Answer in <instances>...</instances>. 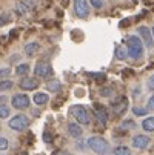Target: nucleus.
Masks as SVG:
<instances>
[{
    "mask_svg": "<svg viewBox=\"0 0 154 155\" xmlns=\"http://www.w3.org/2000/svg\"><path fill=\"white\" fill-rule=\"evenodd\" d=\"M113 155H131V149L128 146H117L113 149Z\"/></svg>",
    "mask_w": 154,
    "mask_h": 155,
    "instance_id": "nucleus-18",
    "label": "nucleus"
},
{
    "mask_svg": "<svg viewBox=\"0 0 154 155\" xmlns=\"http://www.w3.org/2000/svg\"><path fill=\"white\" fill-rule=\"evenodd\" d=\"M116 57H117L119 60H125V58H126V52H125L123 46H117V49H116Z\"/></svg>",
    "mask_w": 154,
    "mask_h": 155,
    "instance_id": "nucleus-22",
    "label": "nucleus"
},
{
    "mask_svg": "<svg viewBox=\"0 0 154 155\" xmlns=\"http://www.w3.org/2000/svg\"><path fill=\"white\" fill-rule=\"evenodd\" d=\"M57 155H71V153H68V152H65V150H62V152H59Z\"/></svg>",
    "mask_w": 154,
    "mask_h": 155,
    "instance_id": "nucleus-33",
    "label": "nucleus"
},
{
    "mask_svg": "<svg viewBox=\"0 0 154 155\" xmlns=\"http://www.w3.org/2000/svg\"><path fill=\"white\" fill-rule=\"evenodd\" d=\"M146 109L148 110H154V94L148 98V103H146Z\"/></svg>",
    "mask_w": 154,
    "mask_h": 155,
    "instance_id": "nucleus-28",
    "label": "nucleus"
},
{
    "mask_svg": "<svg viewBox=\"0 0 154 155\" xmlns=\"http://www.w3.org/2000/svg\"><path fill=\"white\" fill-rule=\"evenodd\" d=\"M126 48H128V55L134 60H139L143 55V41L137 35H131L126 40Z\"/></svg>",
    "mask_w": 154,
    "mask_h": 155,
    "instance_id": "nucleus-1",
    "label": "nucleus"
},
{
    "mask_svg": "<svg viewBox=\"0 0 154 155\" xmlns=\"http://www.w3.org/2000/svg\"><path fill=\"white\" fill-rule=\"evenodd\" d=\"M39 49H40V45H39L37 41H29L28 45H25V54H26L28 57H33Z\"/></svg>",
    "mask_w": 154,
    "mask_h": 155,
    "instance_id": "nucleus-15",
    "label": "nucleus"
},
{
    "mask_svg": "<svg viewBox=\"0 0 154 155\" xmlns=\"http://www.w3.org/2000/svg\"><path fill=\"white\" fill-rule=\"evenodd\" d=\"M74 12L80 18H86L90 15V2L86 0H74Z\"/></svg>",
    "mask_w": 154,
    "mask_h": 155,
    "instance_id": "nucleus-8",
    "label": "nucleus"
},
{
    "mask_svg": "<svg viewBox=\"0 0 154 155\" xmlns=\"http://www.w3.org/2000/svg\"><path fill=\"white\" fill-rule=\"evenodd\" d=\"M67 130H68V134L73 137V138H80L82 137V134H83V129L80 127V124L76 121H71V123H68V126H67Z\"/></svg>",
    "mask_w": 154,
    "mask_h": 155,
    "instance_id": "nucleus-13",
    "label": "nucleus"
},
{
    "mask_svg": "<svg viewBox=\"0 0 154 155\" xmlns=\"http://www.w3.org/2000/svg\"><path fill=\"white\" fill-rule=\"evenodd\" d=\"M100 94L103 97H109V95H111V89H109V87H103V89L100 91Z\"/></svg>",
    "mask_w": 154,
    "mask_h": 155,
    "instance_id": "nucleus-30",
    "label": "nucleus"
},
{
    "mask_svg": "<svg viewBox=\"0 0 154 155\" xmlns=\"http://www.w3.org/2000/svg\"><path fill=\"white\" fill-rule=\"evenodd\" d=\"M43 138H45V143H51V135L48 134V132H45V134H43Z\"/></svg>",
    "mask_w": 154,
    "mask_h": 155,
    "instance_id": "nucleus-32",
    "label": "nucleus"
},
{
    "mask_svg": "<svg viewBox=\"0 0 154 155\" xmlns=\"http://www.w3.org/2000/svg\"><path fill=\"white\" fill-rule=\"evenodd\" d=\"M133 112L136 115H146L148 114V109L146 107H133Z\"/></svg>",
    "mask_w": 154,
    "mask_h": 155,
    "instance_id": "nucleus-24",
    "label": "nucleus"
},
{
    "mask_svg": "<svg viewBox=\"0 0 154 155\" xmlns=\"http://www.w3.org/2000/svg\"><path fill=\"white\" fill-rule=\"evenodd\" d=\"M8 146H9L8 138H5V137H0V150H6V149H8Z\"/></svg>",
    "mask_w": 154,
    "mask_h": 155,
    "instance_id": "nucleus-26",
    "label": "nucleus"
},
{
    "mask_svg": "<svg viewBox=\"0 0 154 155\" xmlns=\"http://www.w3.org/2000/svg\"><path fill=\"white\" fill-rule=\"evenodd\" d=\"M8 126H9V129H12L15 132H22L29 126V118L23 114H17L8 121Z\"/></svg>",
    "mask_w": 154,
    "mask_h": 155,
    "instance_id": "nucleus-4",
    "label": "nucleus"
},
{
    "mask_svg": "<svg viewBox=\"0 0 154 155\" xmlns=\"http://www.w3.org/2000/svg\"><path fill=\"white\" fill-rule=\"evenodd\" d=\"M142 129L146 132H154V117H146L142 121Z\"/></svg>",
    "mask_w": 154,
    "mask_h": 155,
    "instance_id": "nucleus-17",
    "label": "nucleus"
},
{
    "mask_svg": "<svg viewBox=\"0 0 154 155\" xmlns=\"http://www.w3.org/2000/svg\"><path fill=\"white\" fill-rule=\"evenodd\" d=\"M131 144L136 149H146L149 146V137L143 135V134H139V135H134L133 140H131Z\"/></svg>",
    "mask_w": 154,
    "mask_h": 155,
    "instance_id": "nucleus-10",
    "label": "nucleus"
},
{
    "mask_svg": "<svg viewBox=\"0 0 154 155\" xmlns=\"http://www.w3.org/2000/svg\"><path fill=\"white\" fill-rule=\"evenodd\" d=\"M33 101H34L37 106H43V104H46V103L50 101V97H48V94H45V92H37V94H34Z\"/></svg>",
    "mask_w": 154,
    "mask_h": 155,
    "instance_id": "nucleus-14",
    "label": "nucleus"
},
{
    "mask_svg": "<svg viewBox=\"0 0 154 155\" xmlns=\"http://www.w3.org/2000/svg\"><path fill=\"white\" fill-rule=\"evenodd\" d=\"M19 86H20L23 91H34V89H37L39 81H37V78H33V77H25V78H22V80H20Z\"/></svg>",
    "mask_w": 154,
    "mask_h": 155,
    "instance_id": "nucleus-12",
    "label": "nucleus"
},
{
    "mask_svg": "<svg viewBox=\"0 0 154 155\" xmlns=\"http://www.w3.org/2000/svg\"><path fill=\"white\" fill-rule=\"evenodd\" d=\"M152 37H154V26H152Z\"/></svg>",
    "mask_w": 154,
    "mask_h": 155,
    "instance_id": "nucleus-34",
    "label": "nucleus"
},
{
    "mask_svg": "<svg viewBox=\"0 0 154 155\" xmlns=\"http://www.w3.org/2000/svg\"><path fill=\"white\" fill-rule=\"evenodd\" d=\"M9 107L6 104H0V118H8L9 117Z\"/></svg>",
    "mask_w": 154,
    "mask_h": 155,
    "instance_id": "nucleus-21",
    "label": "nucleus"
},
{
    "mask_svg": "<svg viewBox=\"0 0 154 155\" xmlns=\"http://www.w3.org/2000/svg\"><path fill=\"white\" fill-rule=\"evenodd\" d=\"M94 115L99 121L100 126H105L108 123V112H106V109L100 104H94Z\"/></svg>",
    "mask_w": 154,
    "mask_h": 155,
    "instance_id": "nucleus-11",
    "label": "nucleus"
},
{
    "mask_svg": "<svg viewBox=\"0 0 154 155\" xmlns=\"http://www.w3.org/2000/svg\"><path fill=\"white\" fill-rule=\"evenodd\" d=\"M146 87L149 91H154V74L148 78V81H146Z\"/></svg>",
    "mask_w": 154,
    "mask_h": 155,
    "instance_id": "nucleus-29",
    "label": "nucleus"
},
{
    "mask_svg": "<svg viewBox=\"0 0 154 155\" xmlns=\"http://www.w3.org/2000/svg\"><path fill=\"white\" fill-rule=\"evenodd\" d=\"M137 32H139V37L142 38V41H143V45H145L148 49H151V48L154 46V37H152V31H151L149 28H146V26H139Z\"/></svg>",
    "mask_w": 154,
    "mask_h": 155,
    "instance_id": "nucleus-7",
    "label": "nucleus"
},
{
    "mask_svg": "<svg viewBox=\"0 0 154 155\" xmlns=\"http://www.w3.org/2000/svg\"><path fill=\"white\" fill-rule=\"evenodd\" d=\"M11 72L9 68H3V69H0V77H3V75H8Z\"/></svg>",
    "mask_w": 154,
    "mask_h": 155,
    "instance_id": "nucleus-31",
    "label": "nucleus"
},
{
    "mask_svg": "<svg viewBox=\"0 0 154 155\" xmlns=\"http://www.w3.org/2000/svg\"><path fill=\"white\" fill-rule=\"evenodd\" d=\"M46 89L51 91V92H59L62 89V84H60V81L57 78H53V80H50L46 83Z\"/></svg>",
    "mask_w": 154,
    "mask_h": 155,
    "instance_id": "nucleus-16",
    "label": "nucleus"
},
{
    "mask_svg": "<svg viewBox=\"0 0 154 155\" xmlns=\"http://www.w3.org/2000/svg\"><path fill=\"white\" fill-rule=\"evenodd\" d=\"M88 2H90V5L96 9H100L103 6V0H88Z\"/></svg>",
    "mask_w": 154,
    "mask_h": 155,
    "instance_id": "nucleus-23",
    "label": "nucleus"
},
{
    "mask_svg": "<svg viewBox=\"0 0 154 155\" xmlns=\"http://www.w3.org/2000/svg\"><path fill=\"white\" fill-rule=\"evenodd\" d=\"M12 86H14V83H12L11 80H2V81H0V92L9 91Z\"/></svg>",
    "mask_w": 154,
    "mask_h": 155,
    "instance_id": "nucleus-20",
    "label": "nucleus"
},
{
    "mask_svg": "<svg viewBox=\"0 0 154 155\" xmlns=\"http://www.w3.org/2000/svg\"><path fill=\"white\" fill-rule=\"evenodd\" d=\"M122 127H125V129H134L136 127V123L133 120H125L122 123Z\"/></svg>",
    "mask_w": 154,
    "mask_h": 155,
    "instance_id": "nucleus-25",
    "label": "nucleus"
},
{
    "mask_svg": "<svg viewBox=\"0 0 154 155\" xmlns=\"http://www.w3.org/2000/svg\"><path fill=\"white\" fill-rule=\"evenodd\" d=\"M34 74L37 77H42V78H46V77H51L53 75V66L48 63V61H37L36 68H34Z\"/></svg>",
    "mask_w": 154,
    "mask_h": 155,
    "instance_id": "nucleus-6",
    "label": "nucleus"
},
{
    "mask_svg": "<svg viewBox=\"0 0 154 155\" xmlns=\"http://www.w3.org/2000/svg\"><path fill=\"white\" fill-rule=\"evenodd\" d=\"M111 107H113V112L116 115H122L125 114V110L128 109V98L126 97H117L113 103H111Z\"/></svg>",
    "mask_w": 154,
    "mask_h": 155,
    "instance_id": "nucleus-9",
    "label": "nucleus"
},
{
    "mask_svg": "<svg viewBox=\"0 0 154 155\" xmlns=\"http://www.w3.org/2000/svg\"><path fill=\"white\" fill-rule=\"evenodd\" d=\"M86 144L93 152H96L97 155H108L109 153V143L99 135H93L86 140Z\"/></svg>",
    "mask_w": 154,
    "mask_h": 155,
    "instance_id": "nucleus-2",
    "label": "nucleus"
},
{
    "mask_svg": "<svg viewBox=\"0 0 154 155\" xmlns=\"http://www.w3.org/2000/svg\"><path fill=\"white\" fill-rule=\"evenodd\" d=\"M70 115L79 123V124H90L91 123V118H90V112H88V109L82 104H76V106H71L70 107Z\"/></svg>",
    "mask_w": 154,
    "mask_h": 155,
    "instance_id": "nucleus-3",
    "label": "nucleus"
},
{
    "mask_svg": "<svg viewBox=\"0 0 154 155\" xmlns=\"http://www.w3.org/2000/svg\"><path fill=\"white\" fill-rule=\"evenodd\" d=\"M11 104L17 110H25L29 107V97L26 94H14L11 98Z\"/></svg>",
    "mask_w": 154,
    "mask_h": 155,
    "instance_id": "nucleus-5",
    "label": "nucleus"
},
{
    "mask_svg": "<svg viewBox=\"0 0 154 155\" xmlns=\"http://www.w3.org/2000/svg\"><path fill=\"white\" fill-rule=\"evenodd\" d=\"M15 9H17L20 14H25V12H26V9H28V5L22 3V2H19V3H17V6H15Z\"/></svg>",
    "mask_w": 154,
    "mask_h": 155,
    "instance_id": "nucleus-27",
    "label": "nucleus"
},
{
    "mask_svg": "<svg viewBox=\"0 0 154 155\" xmlns=\"http://www.w3.org/2000/svg\"><path fill=\"white\" fill-rule=\"evenodd\" d=\"M28 71H29V64L28 63H20V64H17V68H15V74L17 75H25Z\"/></svg>",
    "mask_w": 154,
    "mask_h": 155,
    "instance_id": "nucleus-19",
    "label": "nucleus"
}]
</instances>
